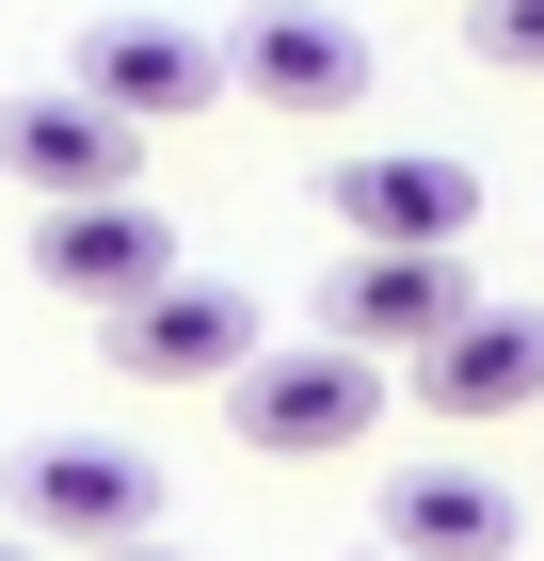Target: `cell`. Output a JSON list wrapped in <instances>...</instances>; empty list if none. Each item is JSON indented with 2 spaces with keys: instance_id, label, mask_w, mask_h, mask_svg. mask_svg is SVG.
I'll return each instance as SVG.
<instances>
[{
  "instance_id": "obj_12",
  "label": "cell",
  "mask_w": 544,
  "mask_h": 561,
  "mask_svg": "<svg viewBox=\"0 0 544 561\" xmlns=\"http://www.w3.org/2000/svg\"><path fill=\"white\" fill-rule=\"evenodd\" d=\"M464 48L497 81H544V0H464Z\"/></svg>"
},
{
  "instance_id": "obj_11",
  "label": "cell",
  "mask_w": 544,
  "mask_h": 561,
  "mask_svg": "<svg viewBox=\"0 0 544 561\" xmlns=\"http://www.w3.org/2000/svg\"><path fill=\"white\" fill-rule=\"evenodd\" d=\"M512 481H481V466H401L384 481V561H512Z\"/></svg>"
},
{
  "instance_id": "obj_2",
  "label": "cell",
  "mask_w": 544,
  "mask_h": 561,
  "mask_svg": "<svg viewBox=\"0 0 544 561\" xmlns=\"http://www.w3.org/2000/svg\"><path fill=\"white\" fill-rule=\"evenodd\" d=\"M384 386L401 369H369V353H336V337H289V353H256L241 386H224V433H241L256 466H321V449H369Z\"/></svg>"
},
{
  "instance_id": "obj_7",
  "label": "cell",
  "mask_w": 544,
  "mask_h": 561,
  "mask_svg": "<svg viewBox=\"0 0 544 561\" xmlns=\"http://www.w3.org/2000/svg\"><path fill=\"white\" fill-rule=\"evenodd\" d=\"M464 305H481V273H464V257H336V273H321V337L369 353V369H417Z\"/></svg>"
},
{
  "instance_id": "obj_4",
  "label": "cell",
  "mask_w": 544,
  "mask_h": 561,
  "mask_svg": "<svg viewBox=\"0 0 544 561\" xmlns=\"http://www.w3.org/2000/svg\"><path fill=\"white\" fill-rule=\"evenodd\" d=\"M224 81L256 96V113H369V33L352 16H321V0H256L241 33H224Z\"/></svg>"
},
{
  "instance_id": "obj_6",
  "label": "cell",
  "mask_w": 544,
  "mask_h": 561,
  "mask_svg": "<svg viewBox=\"0 0 544 561\" xmlns=\"http://www.w3.org/2000/svg\"><path fill=\"white\" fill-rule=\"evenodd\" d=\"M65 96H96L113 129H176V113L224 96V33H193V16H96Z\"/></svg>"
},
{
  "instance_id": "obj_5",
  "label": "cell",
  "mask_w": 544,
  "mask_h": 561,
  "mask_svg": "<svg viewBox=\"0 0 544 561\" xmlns=\"http://www.w3.org/2000/svg\"><path fill=\"white\" fill-rule=\"evenodd\" d=\"M256 289H224V273H176V289H144V305H113V369L128 386H241L256 369Z\"/></svg>"
},
{
  "instance_id": "obj_9",
  "label": "cell",
  "mask_w": 544,
  "mask_h": 561,
  "mask_svg": "<svg viewBox=\"0 0 544 561\" xmlns=\"http://www.w3.org/2000/svg\"><path fill=\"white\" fill-rule=\"evenodd\" d=\"M33 289H65V305H144V289H176V225L144 209V193H96V209H33Z\"/></svg>"
},
{
  "instance_id": "obj_10",
  "label": "cell",
  "mask_w": 544,
  "mask_h": 561,
  "mask_svg": "<svg viewBox=\"0 0 544 561\" xmlns=\"http://www.w3.org/2000/svg\"><path fill=\"white\" fill-rule=\"evenodd\" d=\"M401 386H417L432 417H464V433L512 417V401H544V305H464V321L401 369Z\"/></svg>"
},
{
  "instance_id": "obj_3",
  "label": "cell",
  "mask_w": 544,
  "mask_h": 561,
  "mask_svg": "<svg viewBox=\"0 0 544 561\" xmlns=\"http://www.w3.org/2000/svg\"><path fill=\"white\" fill-rule=\"evenodd\" d=\"M321 209L352 225V257H464L481 241V161H449V145H352V161H321Z\"/></svg>"
},
{
  "instance_id": "obj_13",
  "label": "cell",
  "mask_w": 544,
  "mask_h": 561,
  "mask_svg": "<svg viewBox=\"0 0 544 561\" xmlns=\"http://www.w3.org/2000/svg\"><path fill=\"white\" fill-rule=\"evenodd\" d=\"M0 561H48V546H16V529H0Z\"/></svg>"
},
{
  "instance_id": "obj_14",
  "label": "cell",
  "mask_w": 544,
  "mask_h": 561,
  "mask_svg": "<svg viewBox=\"0 0 544 561\" xmlns=\"http://www.w3.org/2000/svg\"><path fill=\"white\" fill-rule=\"evenodd\" d=\"M113 561H176V546H113Z\"/></svg>"
},
{
  "instance_id": "obj_1",
  "label": "cell",
  "mask_w": 544,
  "mask_h": 561,
  "mask_svg": "<svg viewBox=\"0 0 544 561\" xmlns=\"http://www.w3.org/2000/svg\"><path fill=\"white\" fill-rule=\"evenodd\" d=\"M0 514H16V546H81V561H113V546H144V514H161V466L144 449H113V433H16L0 449Z\"/></svg>"
},
{
  "instance_id": "obj_8",
  "label": "cell",
  "mask_w": 544,
  "mask_h": 561,
  "mask_svg": "<svg viewBox=\"0 0 544 561\" xmlns=\"http://www.w3.org/2000/svg\"><path fill=\"white\" fill-rule=\"evenodd\" d=\"M0 176L33 209H96V193H144V129H113L96 96H0Z\"/></svg>"
}]
</instances>
